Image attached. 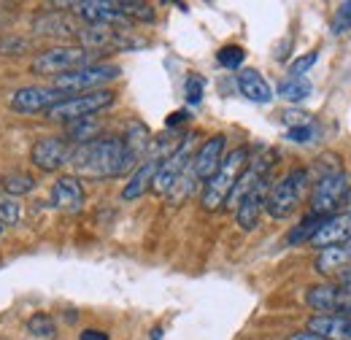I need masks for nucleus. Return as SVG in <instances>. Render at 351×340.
<instances>
[{"label":"nucleus","mask_w":351,"mask_h":340,"mask_svg":"<svg viewBox=\"0 0 351 340\" xmlns=\"http://www.w3.org/2000/svg\"><path fill=\"white\" fill-rule=\"evenodd\" d=\"M33 189H36V178H33L30 173L14 170V173H5V175H3V192H5L8 197H19V195H27V192H33Z\"/></svg>","instance_id":"nucleus-24"},{"label":"nucleus","mask_w":351,"mask_h":340,"mask_svg":"<svg viewBox=\"0 0 351 340\" xmlns=\"http://www.w3.org/2000/svg\"><path fill=\"white\" fill-rule=\"evenodd\" d=\"M103 130V125L97 122V119H79V122H71L68 125V141H76V146L79 143H89V141H95L97 138V132Z\"/></svg>","instance_id":"nucleus-25"},{"label":"nucleus","mask_w":351,"mask_h":340,"mask_svg":"<svg viewBox=\"0 0 351 340\" xmlns=\"http://www.w3.org/2000/svg\"><path fill=\"white\" fill-rule=\"evenodd\" d=\"M287 340H327V338H322V335H316V332H292Z\"/></svg>","instance_id":"nucleus-39"},{"label":"nucleus","mask_w":351,"mask_h":340,"mask_svg":"<svg viewBox=\"0 0 351 340\" xmlns=\"http://www.w3.org/2000/svg\"><path fill=\"white\" fill-rule=\"evenodd\" d=\"M313 138V127L306 125V127H292L287 132V141H292V143H308Z\"/></svg>","instance_id":"nucleus-35"},{"label":"nucleus","mask_w":351,"mask_h":340,"mask_svg":"<svg viewBox=\"0 0 351 340\" xmlns=\"http://www.w3.org/2000/svg\"><path fill=\"white\" fill-rule=\"evenodd\" d=\"M265 197H267V181H263L260 186H254L241 203H238V208H235V221H238V227L241 230H254L257 227V221H260V213L265 208Z\"/></svg>","instance_id":"nucleus-17"},{"label":"nucleus","mask_w":351,"mask_h":340,"mask_svg":"<svg viewBox=\"0 0 351 340\" xmlns=\"http://www.w3.org/2000/svg\"><path fill=\"white\" fill-rule=\"evenodd\" d=\"M71 149H73V146H71L65 138L49 135V138L36 141V146H33V151H30V162H33L38 170H46V173L60 170L62 165H68V160H71Z\"/></svg>","instance_id":"nucleus-10"},{"label":"nucleus","mask_w":351,"mask_h":340,"mask_svg":"<svg viewBox=\"0 0 351 340\" xmlns=\"http://www.w3.org/2000/svg\"><path fill=\"white\" fill-rule=\"evenodd\" d=\"M308 332L327 340H351V316L343 313H316L308 319Z\"/></svg>","instance_id":"nucleus-16"},{"label":"nucleus","mask_w":351,"mask_h":340,"mask_svg":"<svg viewBox=\"0 0 351 340\" xmlns=\"http://www.w3.org/2000/svg\"><path fill=\"white\" fill-rule=\"evenodd\" d=\"M3 230H5V227H3V224H0V235H3Z\"/></svg>","instance_id":"nucleus-43"},{"label":"nucleus","mask_w":351,"mask_h":340,"mask_svg":"<svg viewBox=\"0 0 351 340\" xmlns=\"http://www.w3.org/2000/svg\"><path fill=\"white\" fill-rule=\"evenodd\" d=\"M278 97H284L287 103H303L306 97H311V92H313V84L308 82L306 76H300V79H284L281 84H278Z\"/></svg>","instance_id":"nucleus-23"},{"label":"nucleus","mask_w":351,"mask_h":340,"mask_svg":"<svg viewBox=\"0 0 351 340\" xmlns=\"http://www.w3.org/2000/svg\"><path fill=\"white\" fill-rule=\"evenodd\" d=\"M316 60H319L316 51H308V54H303V57H298V60L289 65V76H292V79H300L306 71H311V68L316 65Z\"/></svg>","instance_id":"nucleus-33"},{"label":"nucleus","mask_w":351,"mask_h":340,"mask_svg":"<svg viewBox=\"0 0 351 340\" xmlns=\"http://www.w3.org/2000/svg\"><path fill=\"white\" fill-rule=\"evenodd\" d=\"M324 221H327L324 216H313V213H311V216H306V219L300 221V227L289 232L287 243H303V241H311V238L319 232V227H322Z\"/></svg>","instance_id":"nucleus-26"},{"label":"nucleus","mask_w":351,"mask_h":340,"mask_svg":"<svg viewBox=\"0 0 351 340\" xmlns=\"http://www.w3.org/2000/svg\"><path fill=\"white\" fill-rule=\"evenodd\" d=\"M68 165L82 178L103 181V178L125 175L128 170H132L135 160L122 138H95L89 143H79L71 149Z\"/></svg>","instance_id":"nucleus-1"},{"label":"nucleus","mask_w":351,"mask_h":340,"mask_svg":"<svg viewBox=\"0 0 351 340\" xmlns=\"http://www.w3.org/2000/svg\"><path fill=\"white\" fill-rule=\"evenodd\" d=\"M92 51H87L84 46H54L44 54H38L33 60V71L41 76H65L73 71H82L92 65Z\"/></svg>","instance_id":"nucleus-6"},{"label":"nucleus","mask_w":351,"mask_h":340,"mask_svg":"<svg viewBox=\"0 0 351 340\" xmlns=\"http://www.w3.org/2000/svg\"><path fill=\"white\" fill-rule=\"evenodd\" d=\"M346 208H349V216H351V189H349V195H346Z\"/></svg>","instance_id":"nucleus-42"},{"label":"nucleus","mask_w":351,"mask_h":340,"mask_svg":"<svg viewBox=\"0 0 351 340\" xmlns=\"http://www.w3.org/2000/svg\"><path fill=\"white\" fill-rule=\"evenodd\" d=\"M114 103V92L111 89H95V92H82V95H71L65 100H60L57 106H51L46 111V117L51 122H79V119H87L95 117L97 111L108 108Z\"/></svg>","instance_id":"nucleus-4"},{"label":"nucleus","mask_w":351,"mask_h":340,"mask_svg":"<svg viewBox=\"0 0 351 340\" xmlns=\"http://www.w3.org/2000/svg\"><path fill=\"white\" fill-rule=\"evenodd\" d=\"M284 122L289 125V130L306 127V125H311V117H308V114H300V111H287V114H284Z\"/></svg>","instance_id":"nucleus-36"},{"label":"nucleus","mask_w":351,"mask_h":340,"mask_svg":"<svg viewBox=\"0 0 351 340\" xmlns=\"http://www.w3.org/2000/svg\"><path fill=\"white\" fill-rule=\"evenodd\" d=\"M195 138H197L195 132L184 135L181 146L176 149L168 160H162V165H160L157 175H154V184H152V189H154L157 195H171L176 181L184 175V170L189 168V162H192V149H195Z\"/></svg>","instance_id":"nucleus-8"},{"label":"nucleus","mask_w":351,"mask_h":340,"mask_svg":"<svg viewBox=\"0 0 351 340\" xmlns=\"http://www.w3.org/2000/svg\"><path fill=\"white\" fill-rule=\"evenodd\" d=\"M119 11L125 14V19H141V22H152L154 19V8L146 3H135V0H122Z\"/></svg>","instance_id":"nucleus-29"},{"label":"nucleus","mask_w":351,"mask_h":340,"mask_svg":"<svg viewBox=\"0 0 351 340\" xmlns=\"http://www.w3.org/2000/svg\"><path fill=\"white\" fill-rule=\"evenodd\" d=\"M51 200L60 211L65 213H79L84 208V189H82V181L76 175H62L54 181L51 186Z\"/></svg>","instance_id":"nucleus-15"},{"label":"nucleus","mask_w":351,"mask_h":340,"mask_svg":"<svg viewBox=\"0 0 351 340\" xmlns=\"http://www.w3.org/2000/svg\"><path fill=\"white\" fill-rule=\"evenodd\" d=\"M19 219H22L19 203L14 197H8V195H0V224L3 227H14V224H19Z\"/></svg>","instance_id":"nucleus-30"},{"label":"nucleus","mask_w":351,"mask_h":340,"mask_svg":"<svg viewBox=\"0 0 351 340\" xmlns=\"http://www.w3.org/2000/svg\"><path fill=\"white\" fill-rule=\"evenodd\" d=\"M349 241H351V216L349 213H335V216H330V219L319 227V232L311 238V243H313L316 249L343 246V243H349Z\"/></svg>","instance_id":"nucleus-14"},{"label":"nucleus","mask_w":351,"mask_h":340,"mask_svg":"<svg viewBox=\"0 0 351 340\" xmlns=\"http://www.w3.org/2000/svg\"><path fill=\"white\" fill-rule=\"evenodd\" d=\"M160 165H162L160 157H146V160L135 168V173L130 175V181L125 184L122 200H138L141 195H146V189H152V184H154V175H157Z\"/></svg>","instance_id":"nucleus-18"},{"label":"nucleus","mask_w":351,"mask_h":340,"mask_svg":"<svg viewBox=\"0 0 351 340\" xmlns=\"http://www.w3.org/2000/svg\"><path fill=\"white\" fill-rule=\"evenodd\" d=\"M341 287H343V289H349V292H351V267H349V270H343V273H341Z\"/></svg>","instance_id":"nucleus-40"},{"label":"nucleus","mask_w":351,"mask_h":340,"mask_svg":"<svg viewBox=\"0 0 351 340\" xmlns=\"http://www.w3.org/2000/svg\"><path fill=\"white\" fill-rule=\"evenodd\" d=\"M36 33L38 36H79V27H73L71 19L62 14H46L36 22Z\"/></svg>","instance_id":"nucleus-22"},{"label":"nucleus","mask_w":351,"mask_h":340,"mask_svg":"<svg viewBox=\"0 0 351 340\" xmlns=\"http://www.w3.org/2000/svg\"><path fill=\"white\" fill-rule=\"evenodd\" d=\"M27 332L36 335V338H54L57 335V324L49 313H36L30 321H27Z\"/></svg>","instance_id":"nucleus-28"},{"label":"nucleus","mask_w":351,"mask_h":340,"mask_svg":"<svg viewBox=\"0 0 351 340\" xmlns=\"http://www.w3.org/2000/svg\"><path fill=\"white\" fill-rule=\"evenodd\" d=\"M243 60H246V49H243V46H235V43L221 46L219 54H217V62H219L221 68H227V71L241 68V65H243Z\"/></svg>","instance_id":"nucleus-27"},{"label":"nucleus","mask_w":351,"mask_h":340,"mask_svg":"<svg viewBox=\"0 0 351 340\" xmlns=\"http://www.w3.org/2000/svg\"><path fill=\"white\" fill-rule=\"evenodd\" d=\"M27 46H30V43L25 41V38L8 36V38H0V54H22Z\"/></svg>","instance_id":"nucleus-34"},{"label":"nucleus","mask_w":351,"mask_h":340,"mask_svg":"<svg viewBox=\"0 0 351 340\" xmlns=\"http://www.w3.org/2000/svg\"><path fill=\"white\" fill-rule=\"evenodd\" d=\"M238 89H241V95L246 97V100H252V103H270L273 100V86L265 82V76L260 71H254V68H246V71H241L238 73Z\"/></svg>","instance_id":"nucleus-19"},{"label":"nucleus","mask_w":351,"mask_h":340,"mask_svg":"<svg viewBox=\"0 0 351 340\" xmlns=\"http://www.w3.org/2000/svg\"><path fill=\"white\" fill-rule=\"evenodd\" d=\"M186 119H189V114H186V111H176V114L168 117V122H165V125H168V127H176V125H184Z\"/></svg>","instance_id":"nucleus-38"},{"label":"nucleus","mask_w":351,"mask_h":340,"mask_svg":"<svg viewBox=\"0 0 351 340\" xmlns=\"http://www.w3.org/2000/svg\"><path fill=\"white\" fill-rule=\"evenodd\" d=\"M71 8L76 11V16H82L87 25H125V14L119 11V3H106V0H82V3H71Z\"/></svg>","instance_id":"nucleus-13"},{"label":"nucleus","mask_w":351,"mask_h":340,"mask_svg":"<svg viewBox=\"0 0 351 340\" xmlns=\"http://www.w3.org/2000/svg\"><path fill=\"white\" fill-rule=\"evenodd\" d=\"M249 165V149L246 146H238L232 149L224 160H221L219 170L206 181L203 186V195H200V203L206 211H219L221 206H227V197L232 195L238 178L243 175V170Z\"/></svg>","instance_id":"nucleus-2"},{"label":"nucleus","mask_w":351,"mask_h":340,"mask_svg":"<svg viewBox=\"0 0 351 340\" xmlns=\"http://www.w3.org/2000/svg\"><path fill=\"white\" fill-rule=\"evenodd\" d=\"M65 97L68 95L57 92L54 86H22L11 95L8 106L16 114H38V111H49L51 106H57Z\"/></svg>","instance_id":"nucleus-9"},{"label":"nucleus","mask_w":351,"mask_h":340,"mask_svg":"<svg viewBox=\"0 0 351 340\" xmlns=\"http://www.w3.org/2000/svg\"><path fill=\"white\" fill-rule=\"evenodd\" d=\"M308 184V170L295 168L289 170L281 181H276L270 189H267V197H265V211L270 213L273 219H287L298 211L300 206V197L306 192Z\"/></svg>","instance_id":"nucleus-3"},{"label":"nucleus","mask_w":351,"mask_h":340,"mask_svg":"<svg viewBox=\"0 0 351 340\" xmlns=\"http://www.w3.org/2000/svg\"><path fill=\"white\" fill-rule=\"evenodd\" d=\"M184 95H186V103L189 106H197L206 95V79L197 76V73H189L186 82H184Z\"/></svg>","instance_id":"nucleus-31"},{"label":"nucleus","mask_w":351,"mask_h":340,"mask_svg":"<svg viewBox=\"0 0 351 340\" xmlns=\"http://www.w3.org/2000/svg\"><path fill=\"white\" fill-rule=\"evenodd\" d=\"M79 340H108V332H103V330H84Z\"/></svg>","instance_id":"nucleus-37"},{"label":"nucleus","mask_w":351,"mask_h":340,"mask_svg":"<svg viewBox=\"0 0 351 340\" xmlns=\"http://www.w3.org/2000/svg\"><path fill=\"white\" fill-rule=\"evenodd\" d=\"M351 267V241L343 246H330V249H322V254L316 259V270L330 276V273H341V270H349Z\"/></svg>","instance_id":"nucleus-20"},{"label":"nucleus","mask_w":351,"mask_h":340,"mask_svg":"<svg viewBox=\"0 0 351 340\" xmlns=\"http://www.w3.org/2000/svg\"><path fill=\"white\" fill-rule=\"evenodd\" d=\"M122 68L119 65H111V62H100V65H87L82 71H73V73H65V76H57L51 79V86L62 95H82V92H95V89H103V84L119 79Z\"/></svg>","instance_id":"nucleus-5"},{"label":"nucleus","mask_w":351,"mask_h":340,"mask_svg":"<svg viewBox=\"0 0 351 340\" xmlns=\"http://www.w3.org/2000/svg\"><path fill=\"white\" fill-rule=\"evenodd\" d=\"M224 143H227V138L224 135H214V138H208L195 154H192V162H189V170L195 173V178L197 181H208L217 170H219L221 160H224Z\"/></svg>","instance_id":"nucleus-12"},{"label":"nucleus","mask_w":351,"mask_h":340,"mask_svg":"<svg viewBox=\"0 0 351 340\" xmlns=\"http://www.w3.org/2000/svg\"><path fill=\"white\" fill-rule=\"evenodd\" d=\"M306 302L319 311V313H343L351 316V292L343 287H332V284H322V287H311L306 295Z\"/></svg>","instance_id":"nucleus-11"},{"label":"nucleus","mask_w":351,"mask_h":340,"mask_svg":"<svg viewBox=\"0 0 351 340\" xmlns=\"http://www.w3.org/2000/svg\"><path fill=\"white\" fill-rule=\"evenodd\" d=\"M122 141H125V146H128V151L132 154V160H135V162H138V160L152 149V132H149L146 125H141V122H130Z\"/></svg>","instance_id":"nucleus-21"},{"label":"nucleus","mask_w":351,"mask_h":340,"mask_svg":"<svg viewBox=\"0 0 351 340\" xmlns=\"http://www.w3.org/2000/svg\"><path fill=\"white\" fill-rule=\"evenodd\" d=\"M162 338V330H160V327H157V330H154V332H152V340H160Z\"/></svg>","instance_id":"nucleus-41"},{"label":"nucleus","mask_w":351,"mask_h":340,"mask_svg":"<svg viewBox=\"0 0 351 340\" xmlns=\"http://www.w3.org/2000/svg\"><path fill=\"white\" fill-rule=\"evenodd\" d=\"M351 184L346 173H324L316 186H313V195H311V213L313 216H335V211L341 208V203H346V195H349Z\"/></svg>","instance_id":"nucleus-7"},{"label":"nucleus","mask_w":351,"mask_h":340,"mask_svg":"<svg viewBox=\"0 0 351 340\" xmlns=\"http://www.w3.org/2000/svg\"><path fill=\"white\" fill-rule=\"evenodd\" d=\"M351 27V0L346 3H341L338 5V11H335V19H332V33H346Z\"/></svg>","instance_id":"nucleus-32"}]
</instances>
